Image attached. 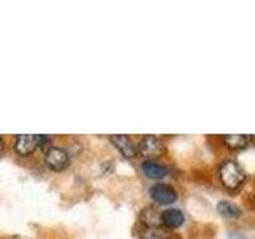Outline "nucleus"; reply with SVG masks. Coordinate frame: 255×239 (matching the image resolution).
Masks as SVG:
<instances>
[{
  "label": "nucleus",
  "mask_w": 255,
  "mask_h": 239,
  "mask_svg": "<svg viewBox=\"0 0 255 239\" xmlns=\"http://www.w3.org/2000/svg\"><path fill=\"white\" fill-rule=\"evenodd\" d=\"M220 180L227 190L235 191L243 185L246 180V174L241 169V166L235 161H225L220 166Z\"/></svg>",
  "instance_id": "f257e3e1"
},
{
  "label": "nucleus",
  "mask_w": 255,
  "mask_h": 239,
  "mask_svg": "<svg viewBox=\"0 0 255 239\" xmlns=\"http://www.w3.org/2000/svg\"><path fill=\"white\" fill-rule=\"evenodd\" d=\"M69 161H70V155L66 148L50 145L45 150V164L50 167L51 171L59 172L62 169H66Z\"/></svg>",
  "instance_id": "f03ea898"
},
{
  "label": "nucleus",
  "mask_w": 255,
  "mask_h": 239,
  "mask_svg": "<svg viewBox=\"0 0 255 239\" xmlns=\"http://www.w3.org/2000/svg\"><path fill=\"white\" fill-rule=\"evenodd\" d=\"M150 196L156 204L167 206L177 199V191L171 185H166V183H156V185L150 188Z\"/></svg>",
  "instance_id": "7ed1b4c3"
},
{
  "label": "nucleus",
  "mask_w": 255,
  "mask_h": 239,
  "mask_svg": "<svg viewBox=\"0 0 255 239\" xmlns=\"http://www.w3.org/2000/svg\"><path fill=\"white\" fill-rule=\"evenodd\" d=\"M137 150L145 158H158L163 153V143L156 135H143L137 145Z\"/></svg>",
  "instance_id": "20e7f679"
},
{
  "label": "nucleus",
  "mask_w": 255,
  "mask_h": 239,
  "mask_svg": "<svg viewBox=\"0 0 255 239\" xmlns=\"http://www.w3.org/2000/svg\"><path fill=\"white\" fill-rule=\"evenodd\" d=\"M110 142L122 151L125 158H134L137 155V147L134 145L132 140L126 134H114L110 135Z\"/></svg>",
  "instance_id": "39448f33"
},
{
  "label": "nucleus",
  "mask_w": 255,
  "mask_h": 239,
  "mask_svg": "<svg viewBox=\"0 0 255 239\" xmlns=\"http://www.w3.org/2000/svg\"><path fill=\"white\" fill-rule=\"evenodd\" d=\"M35 148H37L35 139H34V135H30V134H21L14 140V150H16V153L21 156L32 155L35 151Z\"/></svg>",
  "instance_id": "423d86ee"
},
{
  "label": "nucleus",
  "mask_w": 255,
  "mask_h": 239,
  "mask_svg": "<svg viewBox=\"0 0 255 239\" xmlns=\"http://www.w3.org/2000/svg\"><path fill=\"white\" fill-rule=\"evenodd\" d=\"M185 222V217H183L182 211L179 209H166L161 212V225L169 228V230H175L180 228Z\"/></svg>",
  "instance_id": "0eeeda50"
},
{
  "label": "nucleus",
  "mask_w": 255,
  "mask_h": 239,
  "mask_svg": "<svg viewBox=\"0 0 255 239\" xmlns=\"http://www.w3.org/2000/svg\"><path fill=\"white\" fill-rule=\"evenodd\" d=\"M140 225L143 227H153V228H161V214H159L155 207H145L142 212H140V217H139Z\"/></svg>",
  "instance_id": "6e6552de"
},
{
  "label": "nucleus",
  "mask_w": 255,
  "mask_h": 239,
  "mask_svg": "<svg viewBox=\"0 0 255 239\" xmlns=\"http://www.w3.org/2000/svg\"><path fill=\"white\" fill-rule=\"evenodd\" d=\"M140 169L150 179H163L167 175V167L155 161H143L140 164Z\"/></svg>",
  "instance_id": "1a4fd4ad"
},
{
  "label": "nucleus",
  "mask_w": 255,
  "mask_h": 239,
  "mask_svg": "<svg viewBox=\"0 0 255 239\" xmlns=\"http://www.w3.org/2000/svg\"><path fill=\"white\" fill-rule=\"evenodd\" d=\"M223 143L231 150H239L249 145V135L246 134H225L223 135Z\"/></svg>",
  "instance_id": "9d476101"
},
{
  "label": "nucleus",
  "mask_w": 255,
  "mask_h": 239,
  "mask_svg": "<svg viewBox=\"0 0 255 239\" xmlns=\"http://www.w3.org/2000/svg\"><path fill=\"white\" fill-rule=\"evenodd\" d=\"M137 235L140 239H169V233L163 228H153V227H143L137 228Z\"/></svg>",
  "instance_id": "9b49d317"
},
{
  "label": "nucleus",
  "mask_w": 255,
  "mask_h": 239,
  "mask_svg": "<svg viewBox=\"0 0 255 239\" xmlns=\"http://www.w3.org/2000/svg\"><path fill=\"white\" fill-rule=\"evenodd\" d=\"M217 211L227 219H239L243 215V211L235 203H230V201H220L217 204Z\"/></svg>",
  "instance_id": "f8f14e48"
},
{
  "label": "nucleus",
  "mask_w": 255,
  "mask_h": 239,
  "mask_svg": "<svg viewBox=\"0 0 255 239\" xmlns=\"http://www.w3.org/2000/svg\"><path fill=\"white\" fill-rule=\"evenodd\" d=\"M34 139H35L37 147H42L43 150H46L48 147H50V142H51L50 135H46V134H35Z\"/></svg>",
  "instance_id": "ddd939ff"
},
{
  "label": "nucleus",
  "mask_w": 255,
  "mask_h": 239,
  "mask_svg": "<svg viewBox=\"0 0 255 239\" xmlns=\"http://www.w3.org/2000/svg\"><path fill=\"white\" fill-rule=\"evenodd\" d=\"M249 143H254L255 145V135H249Z\"/></svg>",
  "instance_id": "4468645a"
},
{
  "label": "nucleus",
  "mask_w": 255,
  "mask_h": 239,
  "mask_svg": "<svg viewBox=\"0 0 255 239\" xmlns=\"http://www.w3.org/2000/svg\"><path fill=\"white\" fill-rule=\"evenodd\" d=\"M3 148V139H2V135H0V150Z\"/></svg>",
  "instance_id": "2eb2a0df"
}]
</instances>
